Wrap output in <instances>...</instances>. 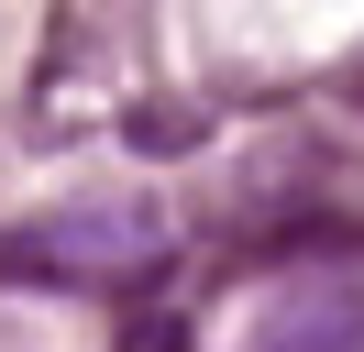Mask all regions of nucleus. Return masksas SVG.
Listing matches in <instances>:
<instances>
[{
	"instance_id": "obj_1",
	"label": "nucleus",
	"mask_w": 364,
	"mask_h": 352,
	"mask_svg": "<svg viewBox=\"0 0 364 352\" xmlns=\"http://www.w3.org/2000/svg\"><path fill=\"white\" fill-rule=\"evenodd\" d=\"M155 253H166L155 198H67V209H33L0 231V275L23 286H122V275H155Z\"/></svg>"
},
{
	"instance_id": "obj_2",
	"label": "nucleus",
	"mask_w": 364,
	"mask_h": 352,
	"mask_svg": "<svg viewBox=\"0 0 364 352\" xmlns=\"http://www.w3.org/2000/svg\"><path fill=\"white\" fill-rule=\"evenodd\" d=\"M243 352H364V275H298L243 319Z\"/></svg>"
},
{
	"instance_id": "obj_3",
	"label": "nucleus",
	"mask_w": 364,
	"mask_h": 352,
	"mask_svg": "<svg viewBox=\"0 0 364 352\" xmlns=\"http://www.w3.org/2000/svg\"><path fill=\"white\" fill-rule=\"evenodd\" d=\"M122 132H133L144 154H188V143H199L210 121H199V110H188V99H144V110H133V121H122Z\"/></svg>"
},
{
	"instance_id": "obj_4",
	"label": "nucleus",
	"mask_w": 364,
	"mask_h": 352,
	"mask_svg": "<svg viewBox=\"0 0 364 352\" xmlns=\"http://www.w3.org/2000/svg\"><path fill=\"white\" fill-rule=\"evenodd\" d=\"M111 352H188V319H133Z\"/></svg>"
},
{
	"instance_id": "obj_5",
	"label": "nucleus",
	"mask_w": 364,
	"mask_h": 352,
	"mask_svg": "<svg viewBox=\"0 0 364 352\" xmlns=\"http://www.w3.org/2000/svg\"><path fill=\"white\" fill-rule=\"evenodd\" d=\"M0 352H33V341H23V330H11V319H0Z\"/></svg>"
}]
</instances>
